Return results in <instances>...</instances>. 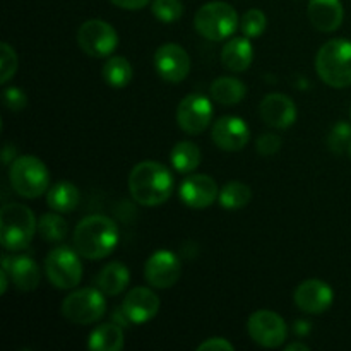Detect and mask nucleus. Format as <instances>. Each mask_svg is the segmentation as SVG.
<instances>
[{
  "mask_svg": "<svg viewBox=\"0 0 351 351\" xmlns=\"http://www.w3.org/2000/svg\"><path fill=\"white\" fill-rule=\"evenodd\" d=\"M173 175L158 161H141L129 175L130 195L137 204L146 208L165 204L173 194Z\"/></svg>",
  "mask_w": 351,
  "mask_h": 351,
  "instance_id": "1",
  "label": "nucleus"
},
{
  "mask_svg": "<svg viewBox=\"0 0 351 351\" xmlns=\"http://www.w3.org/2000/svg\"><path fill=\"white\" fill-rule=\"evenodd\" d=\"M74 247L84 259L99 261L115 250L120 240L119 225L103 215L82 218L74 230Z\"/></svg>",
  "mask_w": 351,
  "mask_h": 351,
  "instance_id": "2",
  "label": "nucleus"
},
{
  "mask_svg": "<svg viewBox=\"0 0 351 351\" xmlns=\"http://www.w3.org/2000/svg\"><path fill=\"white\" fill-rule=\"evenodd\" d=\"M315 71L322 82L336 89L351 86V41L335 38L319 48Z\"/></svg>",
  "mask_w": 351,
  "mask_h": 351,
  "instance_id": "3",
  "label": "nucleus"
},
{
  "mask_svg": "<svg viewBox=\"0 0 351 351\" xmlns=\"http://www.w3.org/2000/svg\"><path fill=\"white\" fill-rule=\"evenodd\" d=\"M38 221L33 211L19 202H7L0 211V242L5 250L16 252L29 247Z\"/></svg>",
  "mask_w": 351,
  "mask_h": 351,
  "instance_id": "4",
  "label": "nucleus"
},
{
  "mask_svg": "<svg viewBox=\"0 0 351 351\" xmlns=\"http://www.w3.org/2000/svg\"><path fill=\"white\" fill-rule=\"evenodd\" d=\"M9 182L12 191L24 199H38L50 187V171L36 156H17L9 165Z\"/></svg>",
  "mask_w": 351,
  "mask_h": 351,
  "instance_id": "5",
  "label": "nucleus"
},
{
  "mask_svg": "<svg viewBox=\"0 0 351 351\" xmlns=\"http://www.w3.org/2000/svg\"><path fill=\"white\" fill-rule=\"evenodd\" d=\"M194 26L202 38L209 41H223L233 36L240 26L239 14L226 2H208L195 12Z\"/></svg>",
  "mask_w": 351,
  "mask_h": 351,
  "instance_id": "6",
  "label": "nucleus"
},
{
  "mask_svg": "<svg viewBox=\"0 0 351 351\" xmlns=\"http://www.w3.org/2000/svg\"><path fill=\"white\" fill-rule=\"evenodd\" d=\"M106 295L99 288H81L62 302V315L75 326L95 324L106 312Z\"/></svg>",
  "mask_w": 351,
  "mask_h": 351,
  "instance_id": "7",
  "label": "nucleus"
},
{
  "mask_svg": "<svg viewBox=\"0 0 351 351\" xmlns=\"http://www.w3.org/2000/svg\"><path fill=\"white\" fill-rule=\"evenodd\" d=\"M45 273L55 288H75L82 280L81 254L71 247H55L45 259Z\"/></svg>",
  "mask_w": 351,
  "mask_h": 351,
  "instance_id": "8",
  "label": "nucleus"
},
{
  "mask_svg": "<svg viewBox=\"0 0 351 351\" xmlns=\"http://www.w3.org/2000/svg\"><path fill=\"white\" fill-rule=\"evenodd\" d=\"M77 45L89 57L105 58L110 57L119 47V34L106 21L89 19L79 26Z\"/></svg>",
  "mask_w": 351,
  "mask_h": 351,
  "instance_id": "9",
  "label": "nucleus"
},
{
  "mask_svg": "<svg viewBox=\"0 0 351 351\" xmlns=\"http://www.w3.org/2000/svg\"><path fill=\"white\" fill-rule=\"evenodd\" d=\"M247 332L263 348H280L287 341L285 319L273 311H257L247 321Z\"/></svg>",
  "mask_w": 351,
  "mask_h": 351,
  "instance_id": "10",
  "label": "nucleus"
},
{
  "mask_svg": "<svg viewBox=\"0 0 351 351\" xmlns=\"http://www.w3.org/2000/svg\"><path fill=\"white\" fill-rule=\"evenodd\" d=\"M213 103L208 96L192 93L180 101L177 108V123L185 134L199 136L209 127L213 120Z\"/></svg>",
  "mask_w": 351,
  "mask_h": 351,
  "instance_id": "11",
  "label": "nucleus"
},
{
  "mask_svg": "<svg viewBox=\"0 0 351 351\" xmlns=\"http://www.w3.org/2000/svg\"><path fill=\"white\" fill-rule=\"evenodd\" d=\"M154 69L163 81L177 84L191 72V57L180 45L165 43L154 51Z\"/></svg>",
  "mask_w": 351,
  "mask_h": 351,
  "instance_id": "12",
  "label": "nucleus"
},
{
  "mask_svg": "<svg viewBox=\"0 0 351 351\" xmlns=\"http://www.w3.org/2000/svg\"><path fill=\"white\" fill-rule=\"evenodd\" d=\"M144 276L153 288H171L180 278V259L171 250H156L146 261Z\"/></svg>",
  "mask_w": 351,
  "mask_h": 351,
  "instance_id": "13",
  "label": "nucleus"
},
{
  "mask_svg": "<svg viewBox=\"0 0 351 351\" xmlns=\"http://www.w3.org/2000/svg\"><path fill=\"white\" fill-rule=\"evenodd\" d=\"M295 304L305 314H324L335 300L332 288L322 280H305L295 290Z\"/></svg>",
  "mask_w": 351,
  "mask_h": 351,
  "instance_id": "14",
  "label": "nucleus"
},
{
  "mask_svg": "<svg viewBox=\"0 0 351 351\" xmlns=\"http://www.w3.org/2000/svg\"><path fill=\"white\" fill-rule=\"evenodd\" d=\"M180 201L192 209H204L215 204L219 197V187L209 175H191L178 189Z\"/></svg>",
  "mask_w": 351,
  "mask_h": 351,
  "instance_id": "15",
  "label": "nucleus"
},
{
  "mask_svg": "<svg viewBox=\"0 0 351 351\" xmlns=\"http://www.w3.org/2000/svg\"><path fill=\"white\" fill-rule=\"evenodd\" d=\"M213 143L223 151H240L247 146L250 139V129L247 122L240 117L226 115L215 122L211 130Z\"/></svg>",
  "mask_w": 351,
  "mask_h": 351,
  "instance_id": "16",
  "label": "nucleus"
},
{
  "mask_svg": "<svg viewBox=\"0 0 351 351\" xmlns=\"http://www.w3.org/2000/svg\"><path fill=\"white\" fill-rule=\"evenodd\" d=\"M160 305V297L151 288L137 287L123 298L122 312L127 321L132 324H146L151 319L156 317Z\"/></svg>",
  "mask_w": 351,
  "mask_h": 351,
  "instance_id": "17",
  "label": "nucleus"
},
{
  "mask_svg": "<svg viewBox=\"0 0 351 351\" xmlns=\"http://www.w3.org/2000/svg\"><path fill=\"white\" fill-rule=\"evenodd\" d=\"M259 113L263 122L267 127L273 129H288L295 123L297 120V106L295 101L287 95L281 93H271V95L264 96L261 101Z\"/></svg>",
  "mask_w": 351,
  "mask_h": 351,
  "instance_id": "18",
  "label": "nucleus"
},
{
  "mask_svg": "<svg viewBox=\"0 0 351 351\" xmlns=\"http://www.w3.org/2000/svg\"><path fill=\"white\" fill-rule=\"evenodd\" d=\"M2 267L9 273L14 287L21 291H33L40 285V267L27 256H3Z\"/></svg>",
  "mask_w": 351,
  "mask_h": 351,
  "instance_id": "19",
  "label": "nucleus"
},
{
  "mask_svg": "<svg viewBox=\"0 0 351 351\" xmlns=\"http://www.w3.org/2000/svg\"><path fill=\"white\" fill-rule=\"evenodd\" d=\"M307 14L312 26L322 33L336 31L345 19L341 0H308Z\"/></svg>",
  "mask_w": 351,
  "mask_h": 351,
  "instance_id": "20",
  "label": "nucleus"
},
{
  "mask_svg": "<svg viewBox=\"0 0 351 351\" xmlns=\"http://www.w3.org/2000/svg\"><path fill=\"white\" fill-rule=\"evenodd\" d=\"M254 48L250 38L239 36L228 40L221 50V64L232 72H243L252 65Z\"/></svg>",
  "mask_w": 351,
  "mask_h": 351,
  "instance_id": "21",
  "label": "nucleus"
},
{
  "mask_svg": "<svg viewBox=\"0 0 351 351\" xmlns=\"http://www.w3.org/2000/svg\"><path fill=\"white\" fill-rule=\"evenodd\" d=\"M130 283L129 267L122 263H110L99 271L96 276V287L106 295V297H117L122 293Z\"/></svg>",
  "mask_w": 351,
  "mask_h": 351,
  "instance_id": "22",
  "label": "nucleus"
},
{
  "mask_svg": "<svg viewBox=\"0 0 351 351\" xmlns=\"http://www.w3.org/2000/svg\"><path fill=\"white\" fill-rule=\"evenodd\" d=\"M209 95H211L213 101L219 103V105L233 106L239 105L245 98L247 86L240 79L223 75V77L213 81L211 88H209Z\"/></svg>",
  "mask_w": 351,
  "mask_h": 351,
  "instance_id": "23",
  "label": "nucleus"
},
{
  "mask_svg": "<svg viewBox=\"0 0 351 351\" xmlns=\"http://www.w3.org/2000/svg\"><path fill=\"white\" fill-rule=\"evenodd\" d=\"M81 202V192L72 182H58L48 189L47 204L50 209L60 213H72Z\"/></svg>",
  "mask_w": 351,
  "mask_h": 351,
  "instance_id": "24",
  "label": "nucleus"
},
{
  "mask_svg": "<svg viewBox=\"0 0 351 351\" xmlns=\"http://www.w3.org/2000/svg\"><path fill=\"white\" fill-rule=\"evenodd\" d=\"M125 345L123 339V331L120 326L112 324H101L91 332L89 336L88 346L93 351H120Z\"/></svg>",
  "mask_w": 351,
  "mask_h": 351,
  "instance_id": "25",
  "label": "nucleus"
},
{
  "mask_svg": "<svg viewBox=\"0 0 351 351\" xmlns=\"http://www.w3.org/2000/svg\"><path fill=\"white\" fill-rule=\"evenodd\" d=\"M201 149L197 147V144L191 143V141H182V143L175 144L170 154L171 165H173L178 173H192V171H195L201 165Z\"/></svg>",
  "mask_w": 351,
  "mask_h": 351,
  "instance_id": "26",
  "label": "nucleus"
},
{
  "mask_svg": "<svg viewBox=\"0 0 351 351\" xmlns=\"http://www.w3.org/2000/svg\"><path fill=\"white\" fill-rule=\"evenodd\" d=\"M103 79L112 88H125L134 77V71L130 62L125 57H110L103 65Z\"/></svg>",
  "mask_w": 351,
  "mask_h": 351,
  "instance_id": "27",
  "label": "nucleus"
},
{
  "mask_svg": "<svg viewBox=\"0 0 351 351\" xmlns=\"http://www.w3.org/2000/svg\"><path fill=\"white\" fill-rule=\"evenodd\" d=\"M221 208L228 209V211H235V209H242L252 201V191L243 182H228L221 187L218 197Z\"/></svg>",
  "mask_w": 351,
  "mask_h": 351,
  "instance_id": "28",
  "label": "nucleus"
},
{
  "mask_svg": "<svg viewBox=\"0 0 351 351\" xmlns=\"http://www.w3.org/2000/svg\"><path fill=\"white\" fill-rule=\"evenodd\" d=\"M38 233H40L41 239L48 243H60L64 242L65 237L69 233V225L64 218L60 216V213L57 215V211L47 213L40 218L38 221Z\"/></svg>",
  "mask_w": 351,
  "mask_h": 351,
  "instance_id": "29",
  "label": "nucleus"
},
{
  "mask_svg": "<svg viewBox=\"0 0 351 351\" xmlns=\"http://www.w3.org/2000/svg\"><path fill=\"white\" fill-rule=\"evenodd\" d=\"M151 12L158 21L165 24H171L178 21L184 14V3L182 0H153Z\"/></svg>",
  "mask_w": 351,
  "mask_h": 351,
  "instance_id": "30",
  "label": "nucleus"
},
{
  "mask_svg": "<svg viewBox=\"0 0 351 351\" xmlns=\"http://www.w3.org/2000/svg\"><path fill=\"white\" fill-rule=\"evenodd\" d=\"M266 14L261 9L247 10L242 16V19H240V29H242L243 36L247 38H259L266 31Z\"/></svg>",
  "mask_w": 351,
  "mask_h": 351,
  "instance_id": "31",
  "label": "nucleus"
},
{
  "mask_svg": "<svg viewBox=\"0 0 351 351\" xmlns=\"http://www.w3.org/2000/svg\"><path fill=\"white\" fill-rule=\"evenodd\" d=\"M351 144V125L346 122H339L332 127L328 136V146L332 153H343L350 149Z\"/></svg>",
  "mask_w": 351,
  "mask_h": 351,
  "instance_id": "32",
  "label": "nucleus"
},
{
  "mask_svg": "<svg viewBox=\"0 0 351 351\" xmlns=\"http://www.w3.org/2000/svg\"><path fill=\"white\" fill-rule=\"evenodd\" d=\"M17 71V55L9 43L0 45V84H5Z\"/></svg>",
  "mask_w": 351,
  "mask_h": 351,
  "instance_id": "33",
  "label": "nucleus"
},
{
  "mask_svg": "<svg viewBox=\"0 0 351 351\" xmlns=\"http://www.w3.org/2000/svg\"><path fill=\"white\" fill-rule=\"evenodd\" d=\"M3 105L7 106L12 112H21V110L26 108L27 105V96L24 95V91L21 88H16V86H10V88H5L2 93Z\"/></svg>",
  "mask_w": 351,
  "mask_h": 351,
  "instance_id": "34",
  "label": "nucleus"
},
{
  "mask_svg": "<svg viewBox=\"0 0 351 351\" xmlns=\"http://www.w3.org/2000/svg\"><path fill=\"white\" fill-rule=\"evenodd\" d=\"M281 146H283V141L274 132H266L257 139V153L263 156H273L281 149Z\"/></svg>",
  "mask_w": 351,
  "mask_h": 351,
  "instance_id": "35",
  "label": "nucleus"
},
{
  "mask_svg": "<svg viewBox=\"0 0 351 351\" xmlns=\"http://www.w3.org/2000/svg\"><path fill=\"white\" fill-rule=\"evenodd\" d=\"M199 351H233L235 350V346L232 345V343L228 341V339L225 338H209L208 341L201 343V345L197 346Z\"/></svg>",
  "mask_w": 351,
  "mask_h": 351,
  "instance_id": "36",
  "label": "nucleus"
},
{
  "mask_svg": "<svg viewBox=\"0 0 351 351\" xmlns=\"http://www.w3.org/2000/svg\"><path fill=\"white\" fill-rule=\"evenodd\" d=\"M113 5L120 7V9H125V10H139L144 9L151 0H110Z\"/></svg>",
  "mask_w": 351,
  "mask_h": 351,
  "instance_id": "37",
  "label": "nucleus"
},
{
  "mask_svg": "<svg viewBox=\"0 0 351 351\" xmlns=\"http://www.w3.org/2000/svg\"><path fill=\"white\" fill-rule=\"evenodd\" d=\"M14 160H16V149L10 144H5V147H3V165H10Z\"/></svg>",
  "mask_w": 351,
  "mask_h": 351,
  "instance_id": "38",
  "label": "nucleus"
},
{
  "mask_svg": "<svg viewBox=\"0 0 351 351\" xmlns=\"http://www.w3.org/2000/svg\"><path fill=\"white\" fill-rule=\"evenodd\" d=\"M9 280H10L9 273H7V271L2 267V271H0V291H2V293H5V291H7V287H9Z\"/></svg>",
  "mask_w": 351,
  "mask_h": 351,
  "instance_id": "39",
  "label": "nucleus"
},
{
  "mask_svg": "<svg viewBox=\"0 0 351 351\" xmlns=\"http://www.w3.org/2000/svg\"><path fill=\"white\" fill-rule=\"evenodd\" d=\"M295 350H300V351H308L307 345H304V343H291V345L287 346V351H295Z\"/></svg>",
  "mask_w": 351,
  "mask_h": 351,
  "instance_id": "40",
  "label": "nucleus"
},
{
  "mask_svg": "<svg viewBox=\"0 0 351 351\" xmlns=\"http://www.w3.org/2000/svg\"><path fill=\"white\" fill-rule=\"evenodd\" d=\"M348 153H350V156H351V144H350V149H348Z\"/></svg>",
  "mask_w": 351,
  "mask_h": 351,
  "instance_id": "41",
  "label": "nucleus"
}]
</instances>
